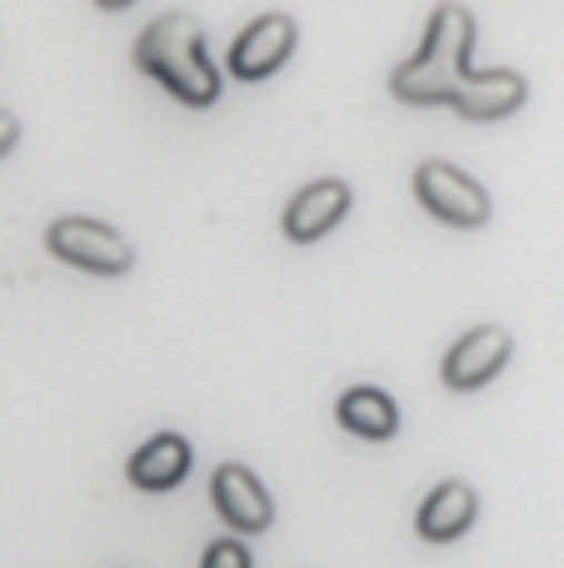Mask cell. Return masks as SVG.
Returning <instances> with one entry per match:
<instances>
[{"instance_id": "obj_15", "label": "cell", "mask_w": 564, "mask_h": 568, "mask_svg": "<svg viewBox=\"0 0 564 568\" xmlns=\"http://www.w3.org/2000/svg\"><path fill=\"white\" fill-rule=\"evenodd\" d=\"M100 10H125V6H135V0H95Z\"/></svg>"}, {"instance_id": "obj_4", "label": "cell", "mask_w": 564, "mask_h": 568, "mask_svg": "<svg viewBox=\"0 0 564 568\" xmlns=\"http://www.w3.org/2000/svg\"><path fill=\"white\" fill-rule=\"evenodd\" d=\"M415 195L440 225L455 230H480L490 220V195L480 180H470L460 165H445V160H425L415 170Z\"/></svg>"}, {"instance_id": "obj_1", "label": "cell", "mask_w": 564, "mask_h": 568, "mask_svg": "<svg viewBox=\"0 0 564 568\" xmlns=\"http://www.w3.org/2000/svg\"><path fill=\"white\" fill-rule=\"evenodd\" d=\"M470 45H475V16L455 0L430 16L425 45L390 75V95L405 105H450L460 80L470 75Z\"/></svg>"}, {"instance_id": "obj_12", "label": "cell", "mask_w": 564, "mask_h": 568, "mask_svg": "<svg viewBox=\"0 0 564 568\" xmlns=\"http://www.w3.org/2000/svg\"><path fill=\"white\" fill-rule=\"evenodd\" d=\"M340 424H345L350 434H360V439H390V434L400 429V409L395 399H390L385 389H375V384H360V389H345L335 404Z\"/></svg>"}, {"instance_id": "obj_8", "label": "cell", "mask_w": 564, "mask_h": 568, "mask_svg": "<svg viewBox=\"0 0 564 568\" xmlns=\"http://www.w3.org/2000/svg\"><path fill=\"white\" fill-rule=\"evenodd\" d=\"M525 95H530V85H525V75H515V70H470V75L460 80L450 105H455L465 120H480V125H485V120L515 115V110L525 105Z\"/></svg>"}, {"instance_id": "obj_5", "label": "cell", "mask_w": 564, "mask_h": 568, "mask_svg": "<svg viewBox=\"0 0 564 568\" xmlns=\"http://www.w3.org/2000/svg\"><path fill=\"white\" fill-rule=\"evenodd\" d=\"M510 354H515V339H510L500 324H480V329L460 334V339L450 344L445 364H440V379H445V389L470 394V389L495 379V374L510 364Z\"/></svg>"}, {"instance_id": "obj_11", "label": "cell", "mask_w": 564, "mask_h": 568, "mask_svg": "<svg viewBox=\"0 0 564 568\" xmlns=\"http://www.w3.org/2000/svg\"><path fill=\"white\" fill-rule=\"evenodd\" d=\"M125 474H130V484L145 494L175 489V484L190 474V444L180 439V434H155V439H145L135 454H130Z\"/></svg>"}, {"instance_id": "obj_7", "label": "cell", "mask_w": 564, "mask_h": 568, "mask_svg": "<svg viewBox=\"0 0 564 568\" xmlns=\"http://www.w3.org/2000/svg\"><path fill=\"white\" fill-rule=\"evenodd\" d=\"M210 494H215V509L230 529L265 534L270 524H275V504H270L265 484H260L245 464H220L215 479H210Z\"/></svg>"}, {"instance_id": "obj_3", "label": "cell", "mask_w": 564, "mask_h": 568, "mask_svg": "<svg viewBox=\"0 0 564 568\" xmlns=\"http://www.w3.org/2000/svg\"><path fill=\"white\" fill-rule=\"evenodd\" d=\"M46 250L66 265L85 270V275H125L135 265V250L125 245V235H115L110 225L100 220H80V215H66L46 230Z\"/></svg>"}, {"instance_id": "obj_14", "label": "cell", "mask_w": 564, "mask_h": 568, "mask_svg": "<svg viewBox=\"0 0 564 568\" xmlns=\"http://www.w3.org/2000/svg\"><path fill=\"white\" fill-rule=\"evenodd\" d=\"M16 140H20V120L10 115V110H0V155H10Z\"/></svg>"}, {"instance_id": "obj_2", "label": "cell", "mask_w": 564, "mask_h": 568, "mask_svg": "<svg viewBox=\"0 0 564 568\" xmlns=\"http://www.w3.org/2000/svg\"><path fill=\"white\" fill-rule=\"evenodd\" d=\"M135 65L150 80L170 90L185 105H215L220 100V70L205 55V30L190 10H170V16L150 20L135 40Z\"/></svg>"}, {"instance_id": "obj_10", "label": "cell", "mask_w": 564, "mask_h": 568, "mask_svg": "<svg viewBox=\"0 0 564 568\" xmlns=\"http://www.w3.org/2000/svg\"><path fill=\"white\" fill-rule=\"evenodd\" d=\"M475 519H480V494L470 489V484L450 479L420 504L415 529H420V539H430V544H450L475 529Z\"/></svg>"}, {"instance_id": "obj_9", "label": "cell", "mask_w": 564, "mask_h": 568, "mask_svg": "<svg viewBox=\"0 0 564 568\" xmlns=\"http://www.w3.org/2000/svg\"><path fill=\"white\" fill-rule=\"evenodd\" d=\"M345 210H350L345 180H315V185H305L295 200H290L285 240H295V245H315L320 235H330V230L345 220Z\"/></svg>"}, {"instance_id": "obj_6", "label": "cell", "mask_w": 564, "mask_h": 568, "mask_svg": "<svg viewBox=\"0 0 564 568\" xmlns=\"http://www.w3.org/2000/svg\"><path fill=\"white\" fill-rule=\"evenodd\" d=\"M290 50H295V20L280 16V10H270V16L250 20V26L235 36V45H230V75L235 80H265L285 65Z\"/></svg>"}, {"instance_id": "obj_13", "label": "cell", "mask_w": 564, "mask_h": 568, "mask_svg": "<svg viewBox=\"0 0 564 568\" xmlns=\"http://www.w3.org/2000/svg\"><path fill=\"white\" fill-rule=\"evenodd\" d=\"M200 568H255V564H250L245 544H235V539H215V544L205 549V559H200Z\"/></svg>"}]
</instances>
